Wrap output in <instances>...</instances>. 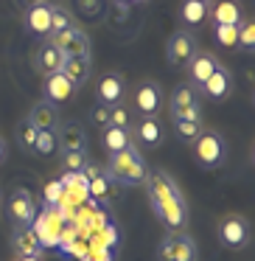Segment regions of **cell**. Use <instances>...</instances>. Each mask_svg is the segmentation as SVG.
Here are the masks:
<instances>
[{
  "label": "cell",
  "mask_w": 255,
  "mask_h": 261,
  "mask_svg": "<svg viewBox=\"0 0 255 261\" xmlns=\"http://www.w3.org/2000/svg\"><path fill=\"white\" fill-rule=\"evenodd\" d=\"M174 129L177 138L185 143H193V138L202 132V121H191V118H174Z\"/></svg>",
  "instance_id": "obj_26"
},
{
  "label": "cell",
  "mask_w": 255,
  "mask_h": 261,
  "mask_svg": "<svg viewBox=\"0 0 255 261\" xmlns=\"http://www.w3.org/2000/svg\"><path fill=\"white\" fill-rule=\"evenodd\" d=\"M25 3H29V6H34V3H42V0H25Z\"/></svg>",
  "instance_id": "obj_38"
},
{
  "label": "cell",
  "mask_w": 255,
  "mask_h": 261,
  "mask_svg": "<svg viewBox=\"0 0 255 261\" xmlns=\"http://www.w3.org/2000/svg\"><path fill=\"white\" fill-rule=\"evenodd\" d=\"M90 194H96V197H109V182H107V177L93 174V180H90Z\"/></svg>",
  "instance_id": "obj_33"
},
{
  "label": "cell",
  "mask_w": 255,
  "mask_h": 261,
  "mask_svg": "<svg viewBox=\"0 0 255 261\" xmlns=\"http://www.w3.org/2000/svg\"><path fill=\"white\" fill-rule=\"evenodd\" d=\"M109 126L129 129V113H126L124 107H109Z\"/></svg>",
  "instance_id": "obj_32"
},
{
  "label": "cell",
  "mask_w": 255,
  "mask_h": 261,
  "mask_svg": "<svg viewBox=\"0 0 255 261\" xmlns=\"http://www.w3.org/2000/svg\"><path fill=\"white\" fill-rule=\"evenodd\" d=\"M199 3H210V0H199Z\"/></svg>",
  "instance_id": "obj_39"
},
{
  "label": "cell",
  "mask_w": 255,
  "mask_h": 261,
  "mask_svg": "<svg viewBox=\"0 0 255 261\" xmlns=\"http://www.w3.org/2000/svg\"><path fill=\"white\" fill-rule=\"evenodd\" d=\"M121 96H124V79H121L118 73L101 76V82H98V101L115 107V104L121 101Z\"/></svg>",
  "instance_id": "obj_18"
},
{
  "label": "cell",
  "mask_w": 255,
  "mask_h": 261,
  "mask_svg": "<svg viewBox=\"0 0 255 261\" xmlns=\"http://www.w3.org/2000/svg\"><path fill=\"white\" fill-rule=\"evenodd\" d=\"M171 118L202 121V113H199V101H196V85L185 82V85L174 87V93H171Z\"/></svg>",
  "instance_id": "obj_4"
},
{
  "label": "cell",
  "mask_w": 255,
  "mask_h": 261,
  "mask_svg": "<svg viewBox=\"0 0 255 261\" xmlns=\"http://www.w3.org/2000/svg\"><path fill=\"white\" fill-rule=\"evenodd\" d=\"M219 239L227 250H244L249 242V225L244 216L230 214L219 222Z\"/></svg>",
  "instance_id": "obj_7"
},
{
  "label": "cell",
  "mask_w": 255,
  "mask_h": 261,
  "mask_svg": "<svg viewBox=\"0 0 255 261\" xmlns=\"http://www.w3.org/2000/svg\"><path fill=\"white\" fill-rule=\"evenodd\" d=\"M182 20L188 25H202L208 20V3H199V0H185L182 3Z\"/></svg>",
  "instance_id": "obj_24"
},
{
  "label": "cell",
  "mask_w": 255,
  "mask_h": 261,
  "mask_svg": "<svg viewBox=\"0 0 255 261\" xmlns=\"http://www.w3.org/2000/svg\"><path fill=\"white\" fill-rule=\"evenodd\" d=\"M9 216H12L17 225H31L34 216H37L34 197H31L29 191H23V188H17V191L12 194V199H9Z\"/></svg>",
  "instance_id": "obj_9"
},
{
  "label": "cell",
  "mask_w": 255,
  "mask_h": 261,
  "mask_svg": "<svg viewBox=\"0 0 255 261\" xmlns=\"http://www.w3.org/2000/svg\"><path fill=\"white\" fill-rule=\"evenodd\" d=\"M70 25H73V14L65 6H51V34H59Z\"/></svg>",
  "instance_id": "obj_28"
},
{
  "label": "cell",
  "mask_w": 255,
  "mask_h": 261,
  "mask_svg": "<svg viewBox=\"0 0 255 261\" xmlns=\"http://www.w3.org/2000/svg\"><path fill=\"white\" fill-rule=\"evenodd\" d=\"M56 141H59V149H65V152H84L87 146V135L79 124H65L56 132Z\"/></svg>",
  "instance_id": "obj_17"
},
{
  "label": "cell",
  "mask_w": 255,
  "mask_h": 261,
  "mask_svg": "<svg viewBox=\"0 0 255 261\" xmlns=\"http://www.w3.org/2000/svg\"><path fill=\"white\" fill-rule=\"evenodd\" d=\"M157 261H196V244L185 233H174L160 242Z\"/></svg>",
  "instance_id": "obj_5"
},
{
  "label": "cell",
  "mask_w": 255,
  "mask_h": 261,
  "mask_svg": "<svg viewBox=\"0 0 255 261\" xmlns=\"http://www.w3.org/2000/svg\"><path fill=\"white\" fill-rule=\"evenodd\" d=\"M202 90L208 93L210 98H224L227 93H230V70L219 65V68L208 76V82L202 85Z\"/></svg>",
  "instance_id": "obj_21"
},
{
  "label": "cell",
  "mask_w": 255,
  "mask_h": 261,
  "mask_svg": "<svg viewBox=\"0 0 255 261\" xmlns=\"http://www.w3.org/2000/svg\"><path fill=\"white\" fill-rule=\"evenodd\" d=\"M62 163H65V169H68L70 174H79V171H84L87 160H84V152H65Z\"/></svg>",
  "instance_id": "obj_31"
},
{
  "label": "cell",
  "mask_w": 255,
  "mask_h": 261,
  "mask_svg": "<svg viewBox=\"0 0 255 261\" xmlns=\"http://www.w3.org/2000/svg\"><path fill=\"white\" fill-rule=\"evenodd\" d=\"M37 135H40V129H37V126L29 121V115H25V118L17 124V143H20V149H23V152H34Z\"/></svg>",
  "instance_id": "obj_25"
},
{
  "label": "cell",
  "mask_w": 255,
  "mask_h": 261,
  "mask_svg": "<svg viewBox=\"0 0 255 261\" xmlns=\"http://www.w3.org/2000/svg\"><path fill=\"white\" fill-rule=\"evenodd\" d=\"M193 158H196V163L205 166V169H216V166L224 163L227 146H224L219 132H205V129L199 132V135L193 138Z\"/></svg>",
  "instance_id": "obj_3"
},
{
  "label": "cell",
  "mask_w": 255,
  "mask_h": 261,
  "mask_svg": "<svg viewBox=\"0 0 255 261\" xmlns=\"http://www.w3.org/2000/svg\"><path fill=\"white\" fill-rule=\"evenodd\" d=\"M188 68H191V85L202 87L205 82H208V76L219 68V59L210 57V54H196V57L191 59V65H188Z\"/></svg>",
  "instance_id": "obj_20"
},
{
  "label": "cell",
  "mask_w": 255,
  "mask_h": 261,
  "mask_svg": "<svg viewBox=\"0 0 255 261\" xmlns=\"http://www.w3.org/2000/svg\"><path fill=\"white\" fill-rule=\"evenodd\" d=\"M14 250H17L20 255H40L42 244L40 239H37V233L31 230V225H17V230H14Z\"/></svg>",
  "instance_id": "obj_19"
},
{
  "label": "cell",
  "mask_w": 255,
  "mask_h": 261,
  "mask_svg": "<svg viewBox=\"0 0 255 261\" xmlns=\"http://www.w3.org/2000/svg\"><path fill=\"white\" fill-rule=\"evenodd\" d=\"M20 261H40V255H20Z\"/></svg>",
  "instance_id": "obj_36"
},
{
  "label": "cell",
  "mask_w": 255,
  "mask_h": 261,
  "mask_svg": "<svg viewBox=\"0 0 255 261\" xmlns=\"http://www.w3.org/2000/svg\"><path fill=\"white\" fill-rule=\"evenodd\" d=\"M62 62H65V57L59 54V48L53 45L51 40H48V42H42V45L37 48V54H34V65H37V70H40L42 76L59 73Z\"/></svg>",
  "instance_id": "obj_10"
},
{
  "label": "cell",
  "mask_w": 255,
  "mask_h": 261,
  "mask_svg": "<svg viewBox=\"0 0 255 261\" xmlns=\"http://www.w3.org/2000/svg\"><path fill=\"white\" fill-rule=\"evenodd\" d=\"M216 40L224 48H236L238 45V23L236 25H216Z\"/></svg>",
  "instance_id": "obj_30"
},
{
  "label": "cell",
  "mask_w": 255,
  "mask_h": 261,
  "mask_svg": "<svg viewBox=\"0 0 255 261\" xmlns=\"http://www.w3.org/2000/svg\"><path fill=\"white\" fill-rule=\"evenodd\" d=\"M25 29L37 37L51 34V6H48V3H34V6H29V12H25Z\"/></svg>",
  "instance_id": "obj_12"
},
{
  "label": "cell",
  "mask_w": 255,
  "mask_h": 261,
  "mask_svg": "<svg viewBox=\"0 0 255 261\" xmlns=\"http://www.w3.org/2000/svg\"><path fill=\"white\" fill-rule=\"evenodd\" d=\"M165 57H168V62L174 65V68H188L191 59L196 57V40H193V34H188V31H174L168 45H165Z\"/></svg>",
  "instance_id": "obj_8"
},
{
  "label": "cell",
  "mask_w": 255,
  "mask_h": 261,
  "mask_svg": "<svg viewBox=\"0 0 255 261\" xmlns=\"http://www.w3.org/2000/svg\"><path fill=\"white\" fill-rule=\"evenodd\" d=\"M56 149H59L56 132H40V135H37V143H34V152L37 154L51 158V154H56Z\"/></svg>",
  "instance_id": "obj_29"
},
{
  "label": "cell",
  "mask_w": 255,
  "mask_h": 261,
  "mask_svg": "<svg viewBox=\"0 0 255 261\" xmlns=\"http://www.w3.org/2000/svg\"><path fill=\"white\" fill-rule=\"evenodd\" d=\"M104 146H107L109 154L129 149V146H132L129 129H121V126H107V132H104Z\"/></svg>",
  "instance_id": "obj_23"
},
{
  "label": "cell",
  "mask_w": 255,
  "mask_h": 261,
  "mask_svg": "<svg viewBox=\"0 0 255 261\" xmlns=\"http://www.w3.org/2000/svg\"><path fill=\"white\" fill-rule=\"evenodd\" d=\"M51 42L59 48L62 57H90V37L79 29V25H70V29L59 31L51 37Z\"/></svg>",
  "instance_id": "obj_6"
},
{
  "label": "cell",
  "mask_w": 255,
  "mask_h": 261,
  "mask_svg": "<svg viewBox=\"0 0 255 261\" xmlns=\"http://www.w3.org/2000/svg\"><path fill=\"white\" fill-rule=\"evenodd\" d=\"M208 14L213 17L216 25H236L241 17V3L238 0H216L213 6L208 9Z\"/></svg>",
  "instance_id": "obj_15"
},
{
  "label": "cell",
  "mask_w": 255,
  "mask_h": 261,
  "mask_svg": "<svg viewBox=\"0 0 255 261\" xmlns=\"http://www.w3.org/2000/svg\"><path fill=\"white\" fill-rule=\"evenodd\" d=\"M238 48L247 54L255 51V25L252 20H238Z\"/></svg>",
  "instance_id": "obj_27"
},
{
  "label": "cell",
  "mask_w": 255,
  "mask_h": 261,
  "mask_svg": "<svg viewBox=\"0 0 255 261\" xmlns=\"http://www.w3.org/2000/svg\"><path fill=\"white\" fill-rule=\"evenodd\" d=\"M29 121H31V124H34L40 132H56V126H59L56 104H51V101L34 104V107H31V113H29Z\"/></svg>",
  "instance_id": "obj_13"
},
{
  "label": "cell",
  "mask_w": 255,
  "mask_h": 261,
  "mask_svg": "<svg viewBox=\"0 0 255 261\" xmlns=\"http://www.w3.org/2000/svg\"><path fill=\"white\" fill-rule=\"evenodd\" d=\"M93 124H101V126H109V104H96L90 113Z\"/></svg>",
  "instance_id": "obj_34"
},
{
  "label": "cell",
  "mask_w": 255,
  "mask_h": 261,
  "mask_svg": "<svg viewBox=\"0 0 255 261\" xmlns=\"http://www.w3.org/2000/svg\"><path fill=\"white\" fill-rule=\"evenodd\" d=\"M76 93V85L73 82H68L62 73H51V76H45V101H51V104H65V101H70V96Z\"/></svg>",
  "instance_id": "obj_14"
},
{
  "label": "cell",
  "mask_w": 255,
  "mask_h": 261,
  "mask_svg": "<svg viewBox=\"0 0 255 261\" xmlns=\"http://www.w3.org/2000/svg\"><path fill=\"white\" fill-rule=\"evenodd\" d=\"M59 73H62L68 82H73L76 87L84 85L87 76H90V57H65Z\"/></svg>",
  "instance_id": "obj_16"
},
{
  "label": "cell",
  "mask_w": 255,
  "mask_h": 261,
  "mask_svg": "<svg viewBox=\"0 0 255 261\" xmlns=\"http://www.w3.org/2000/svg\"><path fill=\"white\" fill-rule=\"evenodd\" d=\"M160 138H163V129H160L157 118L154 115H143L140 124H137V141L146 143V146H157Z\"/></svg>",
  "instance_id": "obj_22"
},
{
  "label": "cell",
  "mask_w": 255,
  "mask_h": 261,
  "mask_svg": "<svg viewBox=\"0 0 255 261\" xmlns=\"http://www.w3.org/2000/svg\"><path fill=\"white\" fill-rule=\"evenodd\" d=\"M115 3H118V6H132L135 0H115Z\"/></svg>",
  "instance_id": "obj_37"
},
{
  "label": "cell",
  "mask_w": 255,
  "mask_h": 261,
  "mask_svg": "<svg viewBox=\"0 0 255 261\" xmlns=\"http://www.w3.org/2000/svg\"><path fill=\"white\" fill-rule=\"evenodd\" d=\"M135 104L140 110V115H157L160 104H163V96H160V87L154 82H143L135 90Z\"/></svg>",
  "instance_id": "obj_11"
},
{
  "label": "cell",
  "mask_w": 255,
  "mask_h": 261,
  "mask_svg": "<svg viewBox=\"0 0 255 261\" xmlns=\"http://www.w3.org/2000/svg\"><path fill=\"white\" fill-rule=\"evenodd\" d=\"M107 174H109V180L118 182V186H143L149 171H146L143 158L137 154V149L129 146V149H124V152L109 154Z\"/></svg>",
  "instance_id": "obj_2"
},
{
  "label": "cell",
  "mask_w": 255,
  "mask_h": 261,
  "mask_svg": "<svg viewBox=\"0 0 255 261\" xmlns=\"http://www.w3.org/2000/svg\"><path fill=\"white\" fill-rule=\"evenodd\" d=\"M143 186H146L152 208L160 216V222L171 230H180L188 219V205L182 199V191L177 188V182L165 171H152V174H146Z\"/></svg>",
  "instance_id": "obj_1"
},
{
  "label": "cell",
  "mask_w": 255,
  "mask_h": 261,
  "mask_svg": "<svg viewBox=\"0 0 255 261\" xmlns=\"http://www.w3.org/2000/svg\"><path fill=\"white\" fill-rule=\"evenodd\" d=\"M3 158H6V143H3V138H0V163H3Z\"/></svg>",
  "instance_id": "obj_35"
}]
</instances>
